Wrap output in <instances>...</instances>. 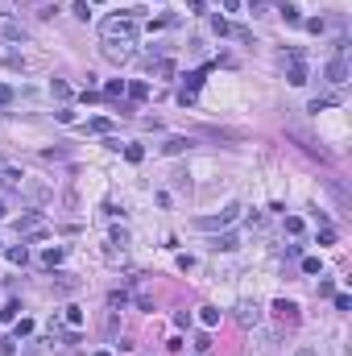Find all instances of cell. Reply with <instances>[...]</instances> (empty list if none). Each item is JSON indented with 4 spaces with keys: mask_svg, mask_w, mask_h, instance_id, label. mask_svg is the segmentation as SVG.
I'll return each instance as SVG.
<instances>
[{
    "mask_svg": "<svg viewBox=\"0 0 352 356\" xmlns=\"http://www.w3.org/2000/svg\"><path fill=\"white\" fill-rule=\"evenodd\" d=\"M100 34H104V42H133L137 38V21L133 17H104Z\"/></svg>",
    "mask_w": 352,
    "mask_h": 356,
    "instance_id": "6da1fadb",
    "label": "cell"
},
{
    "mask_svg": "<svg viewBox=\"0 0 352 356\" xmlns=\"http://www.w3.org/2000/svg\"><path fill=\"white\" fill-rule=\"evenodd\" d=\"M13 186H17V195L34 199V203H46V199H50V186H46L42 178H29V174H21V178H17Z\"/></svg>",
    "mask_w": 352,
    "mask_h": 356,
    "instance_id": "7a4b0ae2",
    "label": "cell"
},
{
    "mask_svg": "<svg viewBox=\"0 0 352 356\" xmlns=\"http://www.w3.org/2000/svg\"><path fill=\"white\" fill-rule=\"evenodd\" d=\"M236 215H240V203H228L220 215H199V220H195V228H203V232H211V228H228Z\"/></svg>",
    "mask_w": 352,
    "mask_h": 356,
    "instance_id": "3957f363",
    "label": "cell"
},
{
    "mask_svg": "<svg viewBox=\"0 0 352 356\" xmlns=\"http://www.w3.org/2000/svg\"><path fill=\"white\" fill-rule=\"evenodd\" d=\"M286 133H290V137H294V141H299V145H303V149H307L311 157H319V161H332V153H328L323 145H319V141H315L311 133H303V128H294V124H290V128H286Z\"/></svg>",
    "mask_w": 352,
    "mask_h": 356,
    "instance_id": "277c9868",
    "label": "cell"
},
{
    "mask_svg": "<svg viewBox=\"0 0 352 356\" xmlns=\"http://www.w3.org/2000/svg\"><path fill=\"white\" fill-rule=\"evenodd\" d=\"M0 42H25V25L17 17H5L0 13Z\"/></svg>",
    "mask_w": 352,
    "mask_h": 356,
    "instance_id": "5b68a950",
    "label": "cell"
},
{
    "mask_svg": "<svg viewBox=\"0 0 352 356\" xmlns=\"http://www.w3.org/2000/svg\"><path fill=\"white\" fill-rule=\"evenodd\" d=\"M104 58H112V62H129V58H133V42H104Z\"/></svg>",
    "mask_w": 352,
    "mask_h": 356,
    "instance_id": "8992f818",
    "label": "cell"
},
{
    "mask_svg": "<svg viewBox=\"0 0 352 356\" xmlns=\"http://www.w3.org/2000/svg\"><path fill=\"white\" fill-rule=\"evenodd\" d=\"M236 319L245 323V327H257V323H261V311L253 307V303H240V307H236Z\"/></svg>",
    "mask_w": 352,
    "mask_h": 356,
    "instance_id": "52a82bcc",
    "label": "cell"
},
{
    "mask_svg": "<svg viewBox=\"0 0 352 356\" xmlns=\"http://www.w3.org/2000/svg\"><path fill=\"white\" fill-rule=\"evenodd\" d=\"M344 79H348V62H344V58H332V62H328V83L340 87Z\"/></svg>",
    "mask_w": 352,
    "mask_h": 356,
    "instance_id": "ba28073f",
    "label": "cell"
},
{
    "mask_svg": "<svg viewBox=\"0 0 352 356\" xmlns=\"http://www.w3.org/2000/svg\"><path fill=\"white\" fill-rule=\"evenodd\" d=\"M274 311H278V315H282V319H290V323H294V319H299V307H294V303H290V298H278V303H274Z\"/></svg>",
    "mask_w": 352,
    "mask_h": 356,
    "instance_id": "9c48e42d",
    "label": "cell"
},
{
    "mask_svg": "<svg viewBox=\"0 0 352 356\" xmlns=\"http://www.w3.org/2000/svg\"><path fill=\"white\" fill-rule=\"evenodd\" d=\"M17 232H42V215H21L17 220Z\"/></svg>",
    "mask_w": 352,
    "mask_h": 356,
    "instance_id": "30bf717a",
    "label": "cell"
},
{
    "mask_svg": "<svg viewBox=\"0 0 352 356\" xmlns=\"http://www.w3.org/2000/svg\"><path fill=\"white\" fill-rule=\"evenodd\" d=\"M186 149H191V141H186V137H170V141L162 145V153H186Z\"/></svg>",
    "mask_w": 352,
    "mask_h": 356,
    "instance_id": "8fae6325",
    "label": "cell"
},
{
    "mask_svg": "<svg viewBox=\"0 0 352 356\" xmlns=\"http://www.w3.org/2000/svg\"><path fill=\"white\" fill-rule=\"evenodd\" d=\"M124 91H129V95H133V100H145V95H149V83H129V87H124Z\"/></svg>",
    "mask_w": 352,
    "mask_h": 356,
    "instance_id": "7c38bea8",
    "label": "cell"
},
{
    "mask_svg": "<svg viewBox=\"0 0 352 356\" xmlns=\"http://www.w3.org/2000/svg\"><path fill=\"white\" fill-rule=\"evenodd\" d=\"M54 278H58V290H75V286H79L75 273H54Z\"/></svg>",
    "mask_w": 352,
    "mask_h": 356,
    "instance_id": "4fadbf2b",
    "label": "cell"
},
{
    "mask_svg": "<svg viewBox=\"0 0 352 356\" xmlns=\"http://www.w3.org/2000/svg\"><path fill=\"white\" fill-rule=\"evenodd\" d=\"M50 91L58 95V100H71V87H67V83H62V79H54V83H50Z\"/></svg>",
    "mask_w": 352,
    "mask_h": 356,
    "instance_id": "5bb4252c",
    "label": "cell"
},
{
    "mask_svg": "<svg viewBox=\"0 0 352 356\" xmlns=\"http://www.w3.org/2000/svg\"><path fill=\"white\" fill-rule=\"evenodd\" d=\"M323 269V261H319V257H303V273H319Z\"/></svg>",
    "mask_w": 352,
    "mask_h": 356,
    "instance_id": "9a60e30c",
    "label": "cell"
},
{
    "mask_svg": "<svg viewBox=\"0 0 352 356\" xmlns=\"http://www.w3.org/2000/svg\"><path fill=\"white\" fill-rule=\"evenodd\" d=\"M91 133H112V120H104V116H95V120H91Z\"/></svg>",
    "mask_w": 352,
    "mask_h": 356,
    "instance_id": "2e32d148",
    "label": "cell"
},
{
    "mask_svg": "<svg viewBox=\"0 0 352 356\" xmlns=\"http://www.w3.org/2000/svg\"><path fill=\"white\" fill-rule=\"evenodd\" d=\"M42 261H46V265H58V261H62V249H46Z\"/></svg>",
    "mask_w": 352,
    "mask_h": 356,
    "instance_id": "e0dca14e",
    "label": "cell"
},
{
    "mask_svg": "<svg viewBox=\"0 0 352 356\" xmlns=\"http://www.w3.org/2000/svg\"><path fill=\"white\" fill-rule=\"evenodd\" d=\"M67 323H71V327H79V323H83V311H79V307H67Z\"/></svg>",
    "mask_w": 352,
    "mask_h": 356,
    "instance_id": "ac0fdd59",
    "label": "cell"
},
{
    "mask_svg": "<svg viewBox=\"0 0 352 356\" xmlns=\"http://www.w3.org/2000/svg\"><path fill=\"white\" fill-rule=\"evenodd\" d=\"M203 323H207V327H215V323H220V311H215V307H203Z\"/></svg>",
    "mask_w": 352,
    "mask_h": 356,
    "instance_id": "d6986e66",
    "label": "cell"
},
{
    "mask_svg": "<svg viewBox=\"0 0 352 356\" xmlns=\"http://www.w3.org/2000/svg\"><path fill=\"white\" fill-rule=\"evenodd\" d=\"M290 83H294V87H303V83H307V71L299 67V62H294V71H290Z\"/></svg>",
    "mask_w": 352,
    "mask_h": 356,
    "instance_id": "ffe728a7",
    "label": "cell"
},
{
    "mask_svg": "<svg viewBox=\"0 0 352 356\" xmlns=\"http://www.w3.org/2000/svg\"><path fill=\"white\" fill-rule=\"evenodd\" d=\"M25 257H29L25 249H9V261H13V265H25Z\"/></svg>",
    "mask_w": 352,
    "mask_h": 356,
    "instance_id": "44dd1931",
    "label": "cell"
},
{
    "mask_svg": "<svg viewBox=\"0 0 352 356\" xmlns=\"http://www.w3.org/2000/svg\"><path fill=\"white\" fill-rule=\"evenodd\" d=\"M124 157H129V161H141V157H145V149H141V145H129V149H124Z\"/></svg>",
    "mask_w": 352,
    "mask_h": 356,
    "instance_id": "7402d4cb",
    "label": "cell"
},
{
    "mask_svg": "<svg viewBox=\"0 0 352 356\" xmlns=\"http://www.w3.org/2000/svg\"><path fill=\"white\" fill-rule=\"evenodd\" d=\"M215 249H236V236H232V232H228V236H220V240H215Z\"/></svg>",
    "mask_w": 352,
    "mask_h": 356,
    "instance_id": "603a6c76",
    "label": "cell"
},
{
    "mask_svg": "<svg viewBox=\"0 0 352 356\" xmlns=\"http://www.w3.org/2000/svg\"><path fill=\"white\" fill-rule=\"evenodd\" d=\"M5 104H13V87H5V83H0V108H5Z\"/></svg>",
    "mask_w": 352,
    "mask_h": 356,
    "instance_id": "cb8c5ba5",
    "label": "cell"
},
{
    "mask_svg": "<svg viewBox=\"0 0 352 356\" xmlns=\"http://www.w3.org/2000/svg\"><path fill=\"white\" fill-rule=\"evenodd\" d=\"M137 307H141V311H153V298L145 294V290H141V294H137Z\"/></svg>",
    "mask_w": 352,
    "mask_h": 356,
    "instance_id": "d4e9b609",
    "label": "cell"
},
{
    "mask_svg": "<svg viewBox=\"0 0 352 356\" xmlns=\"http://www.w3.org/2000/svg\"><path fill=\"white\" fill-rule=\"evenodd\" d=\"M336 311H352V298L348 294H336Z\"/></svg>",
    "mask_w": 352,
    "mask_h": 356,
    "instance_id": "484cf974",
    "label": "cell"
},
{
    "mask_svg": "<svg viewBox=\"0 0 352 356\" xmlns=\"http://www.w3.org/2000/svg\"><path fill=\"white\" fill-rule=\"evenodd\" d=\"M17 348H13V340H5V336H0V356H13Z\"/></svg>",
    "mask_w": 352,
    "mask_h": 356,
    "instance_id": "4316f807",
    "label": "cell"
},
{
    "mask_svg": "<svg viewBox=\"0 0 352 356\" xmlns=\"http://www.w3.org/2000/svg\"><path fill=\"white\" fill-rule=\"evenodd\" d=\"M294 356H319V352H315V348H299Z\"/></svg>",
    "mask_w": 352,
    "mask_h": 356,
    "instance_id": "83f0119b",
    "label": "cell"
},
{
    "mask_svg": "<svg viewBox=\"0 0 352 356\" xmlns=\"http://www.w3.org/2000/svg\"><path fill=\"white\" fill-rule=\"evenodd\" d=\"M0 215H5V203H0Z\"/></svg>",
    "mask_w": 352,
    "mask_h": 356,
    "instance_id": "f1b7e54d",
    "label": "cell"
}]
</instances>
